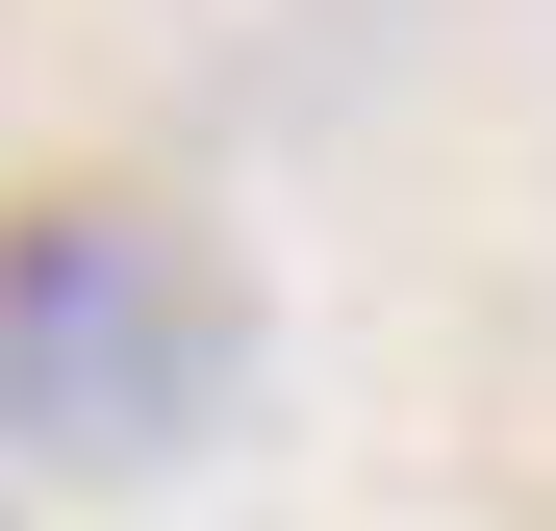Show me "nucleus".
<instances>
[{"instance_id": "nucleus-1", "label": "nucleus", "mask_w": 556, "mask_h": 531, "mask_svg": "<svg viewBox=\"0 0 556 531\" xmlns=\"http://www.w3.org/2000/svg\"><path fill=\"white\" fill-rule=\"evenodd\" d=\"M228 354H253V304H228V253L177 203L76 177V203L0 228V430L26 456H177L228 405Z\"/></svg>"}, {"instance_id": "nucleus-2", "label": "nucleus", "mask_w": 556, "mask_h": 531, "mask_svg": "<svg viewBox=\"0 0 556 531\" xmlns=\"http://www.w3.org/2000/svg\"><path fill=\"white\" fill-rule=\"evenodd\" d=\"M0 531H26V506H0Z\"/></svg>"}]
</instances>
